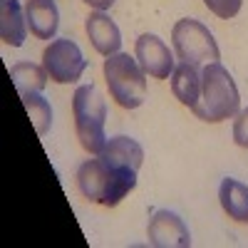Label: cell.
<instances>
[{
  "mask_svg": "<svg viewBox=\"0 0 248 248\" xmlns=\"http://www.w3.org/2000/svg\"><path fill=\"white\" fill-rule=\"evenodd\" d=\"M77 186H79L82 196H85L87 201L107 206V209H114L129 191H134L137 171L117 169V167H112V164H107L105 159L97 156V159H87V161L79 164Z\"/></svg>",
  "mask_w": 248,
  "mask_h": 248,
  "instance_id": "6da1fadb",
  "label": "cell"
},
{
  "mask_svg": "<svg viewBox=\"0 0 248 248\" xmlns=\"http://www.w3.org/2000/svg\"><path fill=\"white\" fill-rule=\"evenodd\" d=\"M238 107H241V94L231 72L221 62H209L201 70V97L191 112L201 122L216 124V122L236 117Z\"/></svg>",
  "mask_w": 248,
  "mask_h": 248,
  "instance_id": "7a4b0ae2",
  "label": "cell"
},
{
  "mask_svg": "<svg viewBox=\"0 0 248 248\" xmlns=\"http://www.w3.org/2000/svg\"><path fill=\"white\" fill-rule=\"evenodd\" d=\"M72 117H75V132L82 149L90 154H99L102 147L107 144V134H105L107 105L94 85H82L75 90Z\"/></svg>",
  "mask_w": 248,
  "mask_h": 248,
  "instance_id": "3957f363",
  "label": "cell"
},
{
  "mask_svg": "<svg viewBox=\"0 0 248 248\" xmlns=\"http://www.w3.org/2000/svg\"><path fill=\"white\" fill-rule=\"evenodd\" d=\"M105 82L122 109H137L147 99V72L139 67L137 57H129L127 52H117L105 60Z\"/></svg>",
  "mask_w": 248,
  "mask_h": 248,
  "instance_id": "277c9868",
  "label": "cell"
},
{
  "mask_svg": "<svg viewBox=\"0 0 248 248\" xmlns=\"http://www.w3.org/2000/svg\"><path fill=\"white\" fill-rule=\"evenodd\" d=\"M171 43H174L176 57L181 62H189V65H209V62L221 60V50L211 30L194 17H184L174 25Z\"/></svg>",
  "mask_w": 248,
  "mask_h": 248,
  "instance_id": "5b68a950",
  "label": "cell"
},
{
  "mask_svg": "<svg viewBox=\"0 0 248 248\" xmlns=\"http://www.w3.org/2000/svg\"><path fill=\"white\" fill-rule=\"evenodd\" d=\"M43 67L57 85H72L87 70V60L75 40L57 37V40H50V45L43 52Z\"/></svg>",
  "mask_w": 248,
  "mask_h": 248,
  "instance_id": "8992f818",
  "label": "cell"
},
{
  "mask_svg": "<svg viewBox=\"0 0 248 248\" xmlns=\"http://www.w3.org/2000/svg\"><path fill=\"white\" fill-rule=\"evenodd\" d=\"M134 57L139 62V67L154 79H169V75L174 72V52L169 50V45L154 32H144L139 35L137 45H134Z\"/></svg>",
  "mask_w": 248,
  "mask_h": 248,
  "instance_id": "52a82bcc",
  "label": "cell"
},
{
  "mask_svg": "<svg viewBox=\"0 0 248 248\" xmlns=\"http://www.w3.org/2000/svg\"><path fill=\"white\" fill-rule=\"evenodd\" d=\"M147 238L154 248H189L191 246V233L186 223L174 214L161 209L149 218L147 226Z\"/></svg>",
  "mask_w": 248,
  "mask_h": 248,
  "instance_id": "ba28073f",
  "label": "cell"
},
{
  "mask_svg": "<svg viewBox=\"0 0 248 248\" xmlns=\"http://www.w3.org/2000/svg\"><path fill=\"white\" fill-rule=\"evenodd\" d=\"M85 30H87V37L92 47L99 52V55H117L119 47H122V32L117 28V23L105 13V10H94L87 15L85 20Z\"/></svg>",
  "mask_w": 248,
  "mask_h": 248,
  "instance_id": "9c48e42d",
  "label": "cell"
},
{
  "mask_svg": "<svg viewBox=\"0 0 248 248\" xmlns=\"http://www.w3.org/2000/svg\"><path fill=\"white\" fill-rule=\"evenodd\" d=\"M97 156L105 159L107 164H112V167H117V169H129V171L139 174V167L144 161V149L139 147L137 139L117 134V137L107 139V144L102 147V152Z\"/></svg>",
  "mask_w": 248,
  "mask_h": 248,
  "instance_id": "30bf717a",
  "label": "cell"
},
{
  "mask_svg": "<svg viewBox=\"0 0 248 248\" xmlns=\"http://www.w3.org/2000/svg\"><path fill=\"white\" fill-rule=\"evenodd\" d=\"M25 17L37 40H52L60 28V10L55 0H25Z\"/></svg>",
  "mask_w": 248,
  "mask_h": 248,
  "instance_id": "8fae6325",
  "label": "cell"
},
{
  "mask_svg": "<svg viewBox=\"0 0 248 248\" xmlns=\"http://www.w3.org/2000/svg\"><path fill=\"white\" fill-rule=\"evenodd\" d=\"M28 30L25 8L20 0H0V40L10 47H23Z\"/></svg>",
  "mask_w": 248,
  "mask_h": 248,
  "instance_id": "7c38bea8",
  "label": "cell"
},
{
  "mask_svg": "<svg viewBox=\"0 0 248 248\" xmlns=\"http://www.w3.org/2000/svg\"><path fill=\"white\" fill-rule=\"evenodd\" d=\"M171 92L181 102L184 107L194 109L201 97V72L199 65H189V62H179L171 72Z\"/></svg>",
  "mask_w": 248,
  "mask_h": 248,
  "instance_id": "4fadbf2b",
  "label": "cell"
},
{
  "mask_svg": "<svg viewBox=\"0 0 248 248\" xmlns=\"http://www.w3.org/2000/svg\"><path fill=\"white\" fill-rule=\"evenodd\" d=\"M218 201L229 218L238 223H248V186L246 184L226 176L218 189Z\"/></svg>",
  "mask_w": 248,
  "mask_h": 248,
  "instance_id": "5bb4252c",
  "label": "cell"
},
{
  "mask_svg": "<svg viewBox=\"0 0 248 248\" xmlns=\"http://www.w3.org/2000/svg\"><path fill=\"white\" fill-rule=\"evenodd\" d=\"M10 79H13L15 90L20 92V97H23V94L43 92L50 75H47L45 67L35 65V62H17V65H13V70H10Z\"/></svg>",
  "mask_w": 248,
  "mask_h": 248,
  "instance_id": "9a60e30c",
  "label": "cell"
},
{
  "mask_svg": "<svg viewBox=\"0 0 248 248\" xmlns=\"http://www.w3.org/2000/svg\"><path fill=\"white\" fill-rule=\"evenodd\" d=\"M23 105L32 119V127L40 137H45L52 127V107H50V102L43 97V94H23Z\"/></svg>",
  "mask_w": 248,
  "mask_h": 248,
  "instance_id": "2e32d148",
  "label": "cell"
},
{
  "mask_svg": "<svg viewBox=\"0 0 248 248\" xmlns=\"http://www.w3.org/2000/svg\"><path fill=\"white\" fill-rule=\"evenodd\" d=\"M203 3H206V8H209L216 17L229 20V17L238 15V10H241V5H243V0H203Z\"/></svg>",
  "mask_w": 248,
  "mask_h": 248,
  "instance_id": "e0dca14e",
  "label": "cell"
},
{
  "mask_svg": "<svg viewBox=\"0 0 248 248\" xmlns=\"http://www.w3.org/2000/svg\"><path fill=\"white\" fill-rule=\"evenodd\" d=\"M233 141L238 144L241 149H248V107L236 114V122H233Z\"/></svg>",
  "mask_w": 248,
  "mask_h": 248,
  "instance_id": "ac0fdd59",
  "label": "cell"
},
{
  "mask_svg": "<svg viewBox=\"0 0 248 248\" xmlns=\"http://www.w3.org/2000/svg\"><path fill=\"white\" fill-rule=\"evenodd\" d=\"M85 3L90 8H94V10H109L114 5V0H85Z\"/></svg>",
  "mask_w": 248,
  "mask_h": 248,
  "instance_id": "d6986e66",
  "label": "cell"
}]
</instances>
